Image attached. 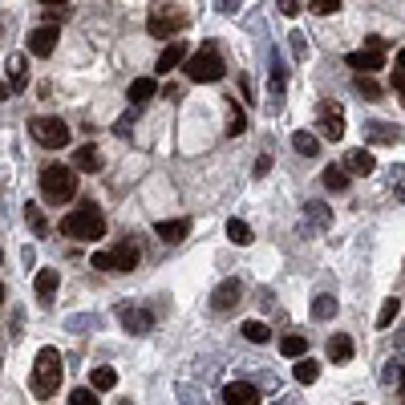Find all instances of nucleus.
I'll return each instance as SVG.
<instances>
[{"label": "nucleus", "mask_w": 405, "mask_h": 405, "mask_svg": "<svg viewBox=\"0 0 405 405\" xmlns=\"http://www.w3.org/2000/svg\"><path fill=\"white\" fill-rule=\"evenodd\" d=\"M29 389L37 393V397H53V393L61 389V353L57 349H41L37 361H33V377H29Z\"/></svg>", "instance_id": "obj_1"}, {"label": "nucleus", "mask_w": 405, "mask_h": 405, "mask_svg": "<svg viewBox=\"0 0 405 405\" xmlns=\"http://www.w3.org/2000/svg\"><path fill=\"white\" fill-rule=\"evenodd\" d=\"M61 235H69V240H81V243H93L106 235V219H101V211L93 207V202H86L81 211H73V215L61 219Z\"/></svg>", "instance_id": "obj_2"}, {"label": "nucleus", "mask_w": 405, "mask_h": 405, "mask_svg": "<svg viewBox=\"0 0 405 405\" xmlns=\"http://www.w3.org/2000/svg\"><path fill=\"white\" fill-rule=\"evenodd\" d=\"M41 195L49 202H69L77 195V170L73 166H61V163H53L41 170Z\"/></svg>", "instance_id": "obj_3"}, {"label": "nucleus", "mask_w": 405, "mask_h": 405, "mask_svg": "<svg viewBox=\"0 0 405 405\" xmlns=\"http://www.w3.org/2000/svg\"><path fill=\"white\" fill-rule=\"evenodd\" d=\"M183 73H187L190 81H207V86H211V81H219V77L227 73V65H223L215 45H202L199 53H190V61H187Z\"/></svg>", "instance_id": "obj_4"}, {"label": "nucleus", "mask_w": 405, "mask_h": 405, "mask_svg": "<svg viewBox=\"0 0 405 405\" xmlns=\"http://www.w3.org/2000/svg\"><path fill=\"white\" fill-rule=\"evenodd\" d=\"M138 260H142L138 243H130V240H122L114 252H93V267L98 272H134Z\"/></svg>", "instance_id": "obj_5"}, {"label": "nucleus", "mask_w": 405, "mask_h": 405, "mask_svg": "<svg viewBox=\"0 0 405 405\" xmlns=\"http://www.w3.org/2000/svg\"><path fill=\"white\" fill-rule=\"evenodd\" d=\"M349 69H357L361 77H369V73H377V69H385V41L381 37H369L361 49H353L349 57Z\"/></svg>", "instance_id": "obj_6"}, {"label": "nucleus", "mask_w": 405, "mask_h": 405, "mask_svg": "<svg viewBox=\"0 0 405 405\" xmlns=\"http://www.w3.org/2000/svg\"><path fill=\"white\" fill-rule=\"evenodd\" d=\"M29 134H33L45 150H61L65 142H69V126H65L61 118H29Z\"/></svg>", "instance_id": "obj_7"}, {"label": "nucleus", "mask_w": 405, "mask_h": 405, "mask_svg": "<svg viewBox=\"0 0 405 405\" xmlns=\"http://www.w3.org/2000/svg\"><path fill=\"white\" fill-rule=\"evenodd\" d=\"M317 122H320V134L324 138H344V110H341V101H320L317 106Z\"/></svg>", "instance_id": "obj_8"}, {"label": "nucleus", "mask_w": 405, "mask_h": 405, "mask_svg": "<svg viewBox=\"0 0 405 405\" xmlns=\"http://www.w3.org/2000/svg\"><path fill=\"white\" fill-rule=\"evenodd\" d=\"M118 320H122V329L134 332V337H142V332L154 329V317L146 312V308H134V304H122V308H118Z\"/></svg>", "instance_id": "obj_9"}, {"label": "nucleus", "mask_w": 405, "mask_h": 405, "mask_svg": "<svg viewBox=\"0 0 405 405\" xmlns=\"http://www.w3.org/2000/svg\"><path fill=\"white\" fill-rule=\"evenodd\" d=\"M240 296H243V284H240V280H223V284L211 292V308H215V312H231V308L240 304Z\"/></svg>", "instance_id": "obj_10"}, {"label": "nucleus", "mask_w": 405, "mask_h": 405, "mask_svg": "<svg viewBox=\"0 0 405 405\" xmlns=\"http://www.w3.org/2000/svg\"><path fill=\"white\" fill-rule=\"evenodd\" d=\"M57 49V25H37L29 33V53L33 57H49Z\"/></svg>", "instance_id": "obj_11"}, {"label": "nucleus", "mask_w": 405, "mask_h": 405, "mask_svg": "<svg viewBox=\"0 0 405 405\" xmlns=\"http://www.w3.org/2000/svg\"><path fill=\"white\" fill-rule=\"evenodd\" d=\"M183 25H187V16H170L166 9H154V13H150V33H154V37L170 41V33H178Z\"/></svg>", "instance_id": "obj_12"}, {"label": "nucleus", "mask_w": 405, "mask_h": 405, "mask_svg": "<svg viewBox=\"0 0 405 405\" xmlns=\"http://www.w3.org/2000/svg\"><path fill=\"white\" fill-rule=\"evenodd\" d=\"M344 170L365 178V175L377 170V158H373V150H365V146H361V150H349V154H344Z\"/></svg>", "instance_id": "obj_13"}, {"label": "nucleus", "mask_w": 405, "mask_h": 405, "mask_svg": "<svg viewBox=\"0 0 405 405\" xmlns=\"http://www.w3.org/2000/svg\"><path fill=\"white\" fill-rule=\"evenodd\" d=\"M223 401L227 405H260V393L247 381H231L227 389H223Z\"/></svg>", "instance_id": "obj_14"}, {"label": "nucleus", "mask_w": 405, "mask_h": 405, "mask_svg": "<svg viewBox=\"0 0 405 405\" xmlns=\"http://www.w3.org/2000/svg\"><path fill=\"white\" fill-rule=\"evenodd\" d=\"M187 231H190V219H163V223L154 227V235H158L163 243H183Z\"/></svg>", "instance_id": "obj_15"}, {"label": "nucleus", "mask_w": 405, "mask_h": 405, "mask_svg": "<svg viewBox=\"0 0 405 405\" xmlns=\"http://www.w3.org/2000/svg\"><path fill=\"white\" fill-rule=\"evenodd\" d=\"M33 292H37V300L49 308V304H53V292H57V272H53V267H41L37 276H33Z\"/></svg>", "instance_id": "obj_16"}, {"label": "nucleus", "mask_w": 405, "mask_h": 405, "mask_svg": "<svg viewBox=\"0 0 405 405\" xmlns=\"http://www.w3.org/2000/svg\"><path fill=\"white\" fill-rule=\"evenodd\" d=\"M73 170H101V150L93 146V142H86V146H77L73 150Z\"/></svg>", "instance_id": "obj_17"}, {"label": "nucleus", "mask_w": 405, "mask_h": 405, "mask_svg": "<svg viewBox=\"0 0 405 405\" xmlns=\"http://www.w3.org/2000/svg\"><path fill=\"white\" fill-rule=\"evenodd\" d=\"M183 61H190V57H187V45H183V41H170V45L158 53V73H170V69H175V65H183Z\"/></svg>", "instance_id": "obj_18"}, {"label": "nucleus", "mask_w": 405, "mask_h": 405, "mask_svg": "<svg viewBox=\"0 0 405 405\" xmlns=\"http://www.w3.org/2000/svg\"><path fill=\"white\" fill-rule=\"evenodd\" d=\"M329 361L332 365H349V361H353V341H349L344 332H332L329 337Z\"/></svg>", "instance_id": "obj_19"}, {"label": "nucleus", "mask_w": 405, "mask_h": 405, "mask_svg": "<svg viewBox=\"0 0 405 405\" xmlns=\"http://www.w3.org/2000/svg\"><path fill=\"white\" fill-rule=\"evenodd\" d=\"M154 93H158V86H154V77H134V81H130V89H126V98L134 101V110H138L142 101H150Z\"/></svg>", "instance_id": "obj_20"}, {"label": "nucleus", "mask_w": 405, "mask_h": 405, "mask_svg": "<svg viewBox=\"0 0 405 405\" xmlns=\"http://www.w3.org/2000/svg\"><path fill=\"white\" fill-rule=\"evenodd\" d=\"M280 353L292 357V361H304V357H308V337H304V332H288V337L280 341Z\"/></svg>", "instance_id": "obj_21"}, {"label": "nucleus", "mask_w": 405, "mask_h": 405, "mask_svg": "<svg viewBox=\"0 0 405 405\" xmlns=\"http://www.w3.org/2000/svg\"><path fill=\"white\" fill-rule=\"evenodd\" d=\"M4 73H9V89H13V93H21V89H25V81H29L25 57H9V61H4Z\"/></svg>", "instance_id": "obj_22"}, {"label": "nucleus", "mask_w": 405, "mask_h": 405, "mask_svg": "<svg viewBox=\"0 0 405 405\" xmlns=\"http://www.w3.org/2000/svg\"><path fill=\"white\" fill-rule=\"evenodd\" d=\"M292 146H296V154H304V158H320V142H317V134H308V130H296V134H292Z\"/></svg>", "instance_id": "obj_23"}, {"label": "nucleus", "mask_w": 405, "mask_h": 405, "mask_svg": "<svg viewBox=\"0 0 405 405\" xmlns=\"http://www.w3.org/2000/svg\"><path fill=\"white\" fill-rule=\"evenodd\" d=\"M337 308H341V304H337V296L320 292L317 300H312V317H317V320H332V317H337Z\"/></svg>", "instance_id": "obj_24"}, {"label": "nucleus", "mask_w": 405, "mask_h": 405, "mask_svg": "<svg viewBox=\"0 0 405 405\" xmlns=\"http://www.w3.org/2000/svg\"><path fill=\"white\" fill-rule=\"evenodd\" d=\"M292 373H296V381H300V385H312V381L320 377V365L312 361V357H304V361H296V369H292Z\"/></svg>", "instance_id": "obj_25"}, {"label": "nucleus", "mask_w": 405, "mask_h": 405, "mask_svg": "<svg viewBox=\"0 0 405 405\" xmlns=\"http://www.w3.org/2000/svg\"><path fill=\"white\" fill-rule=\"evenodd\" d=\"M365 130L373 134V142H397V138H401V130L389 126V122H369Z\"/></svg>", "instance_id": "obj_26"}, {"label": "nucleus", "mask_w": 405, "mask_h": 405, "mask_svg": "<svg viewBox=\"0 0 405 405\" xmlns=\"http://www.w3.org/2000/svg\"><path fill=\"white\" fill-rule=\"evenodd\" d=\"M89 381H93V389H101V393L114 389V385H118V369L101 365V369H93V377H89Z\"/></svg>", "instance_id": "obj_27"}, {"label": "nucleus", "mask_w": 405, "mask_h": 405, "mask_svg": "<svg viewBox=\"0 0 405 405\" xmlns=\"http://www.w3.org/2000/svg\"><path fill=\"white\" fill-rule=\"evenodd\" d=\"M243 337H247V341H252V344H264L267 341V337H272V332H267V324H264V320H243Z\"/></svg>", "instance_id": "obj_28"}, {"label": "nucleus", "mask_w": 405, "mask_h": 405, "mask_svg": "<svg viewBox=\"0 0 405 405\" xmlns=\"http://www.w3.org/2000/svg\"><path fill=\"white\" fill-rule=\"evenodd\" d=\"M227 240L240 243V247H247V243H252V227H247L243 219H231V223H227Z\"/></svg>", "instance_id": "obj_29"}, {"label": "nucleus", "mask_w": 405, "mask_h": 405, "mask_svg": "<svg viewBox=\"0 0 405 405\" xmlns=\"http://www.w3.org/2000/svg\"><path fill=\"white\" fill-rule=\"evenodd\" d=\"M320 183H324L329 190H344V187H349V175H344L341 166H329V170L320 175Z\"/></svg>", "instance_id": "obj_30"}, {"label": "nucleus", "mask_w": 405, "mask_h": 405, "mask_svg": "<svg viewBox=\"0 0 405 405\" xmlns=\"http://www.w3.org/2000/svg\"><path fill=\"white\" fill-rule=\"evenodd\" d=\"M25 223H29L33 231H37V235H45V227H49V223H45V215H41L33 202H25Z\"/></svg>", "instance_id": "obj_31"}, {"label": "nucleus", "mask_w": 405, "mask_h": 405, "mask_svg": "<svg viewBox=\"0 0 405 405\" xmlns=\"http://www.w3.org/2000/svg\"><path fill=\"white\" fill-rule=\"evenodd\" d=\"M227 130H231V138H235V134H243V130H247V114H243L240 106H231V118H227Z\"/></svg>", "instance_id": "obj_32"}, {"label": "nucleus", "mask_w": 405, "mask_h": 405, "mask_svg": "<svg viewBox=\"0 0 405 405\" xmlns=\"http://www.w3.org/2000/svg\"><path fill=\"white\" fill-rule=\"evenodd\" d=\"M393 320H397V300H385L377 312V329H389Z\"/></svg>", "instance_id": "obj_33"}, {"label": "nucleus", "mask_w": 405, "mask_h": 405, "mask_svg": "<svg viewBox=\"0 0 405 405\" xmlns=\"http://www.w3.org/2000/svg\"><path fill=\"white\" fill-rule=\"evenodd\" d=\"M304 9H312V13H317V16H332V13H337V9H341V0H308Z\"/></svg>", "instance_id": "obj_34"}, {"label": "nucleus", "mask_w": 405, "mask_h": 405, "mask_svg": "<svg viewBox=\"0 0 405 405\" xmlns=\"http://www.w3.org/2000/svg\"><path fill=\"white\" fill-rule=\"evenodd\" d=\"M353 86H357V93H361V98H381V86L373 81V77H357Z\"/></svg>", "instance_id": "obj_35"}, {"label": "nucleus", "mask_w": 405, "mask_h": 405, "mask_svg": "<svg viewBox=\"0 0 405 405\" xmlns=\"http://www.w3.org/2000/svg\"><path fill=\"white\" fill-rule=\"evenodd\" d=\"M308 215L317 219V227H332V215H329V207H320V202H308Z\"/></svg>", "instance_id": "obj_36"}, {"label": "nucleus", "mask_w": 405, "mask_h": 405, "mask_svg": "<svg viewBox=\"0 0 405 405\" xmlns=\"http://www.w3.org/2000/svg\"><path fill=\"white\" fill-rule=\"evenodd\" d=\"M69 405H98V389H93V385H89V389H73Z\"/></svg>", "instance_id": "obj_37"}, {"label": "nucleus", "mask_w": 405, "mask_h": 405, "mask_svg": "<svg viewBox=\"0 0 405 405\" xmlns=\"http://www.w3.org/2000/svg\"><path fill=\"white\" fill-rule=\"evenodd\" d=\"M292 53H296V57H300V61H304V57H308V41H304V33H292Z\"/></svg>", "instance_id": "obj_38"}, {"label": "nucleus", "mask_w": 405, "mask_h": 405, "mask_svg": "<svg viewBox=\"0 0 405 405\" xmlns=\"http://www.w3.org/2000/svg\"><path fill=\"white\" fill-rule=\"evenodd\" d=\"M393 170H397V175H393V195L405 199V166H393Z\"/></svg>", "instance_id": "obj_39"}, {"label": "nucleus", "mask_w": 405, "mask_h": 405, "mask_svg": "<svg viewBox=\"0 0 405 405\" xmlns=\"http://www.w3.org/2000/svg\"><path fill=\"white\" fill-rule=\"evenodd\" d=\"M267 170H272V154H260V158H255V178H264Z\"/></svg>", "instance_id": "obj_40"}, {"label": "nucleus", "mask_w": 405, "mask_h": 405, "mask_svg": "<svg viewBox=\"0 0 405 405\" xmlns=\"http://www.w3.org/2000/svg\"><path fill=\"white\" fill-rule=\"evenodd\" d=\"M272 86H276V98L284 93V86H288V73H284V65H276V77H272Z\"/></svg>", "instance_id": "obj_41"}, {"label": "nucleus", "mask_w": 405, "mask_h": 405, "mask_svg": "<svg viewBox=\"0 0 405 405\" xmlns=\"http://www.w3.org/2000/svg\"><path fill=\"white\" fill-rule=\"evenodd\" d=\"M276 9H280L284 16H300V4H296V0H280Z\"/></svg>", "instance_id": "obj_42"}, {"label": "nucleus", "mask_w": 405, "mask_h": 405, "mask_svg": "<svg viewBox=\"0 0 405 405\" xmlns=\"http://www.w3.org/2000/svg\"><path fill=\"white\" fill-rule=\"evenodd\" d=\"M130 122H134V110H130V114L122 118V122H118V134H130Z\"/></svg>", "instance_id": "obj_43"}, {"label": "nucleus", "mask_w": 405, "mask_h": 405, "mask_svg": "<svg viewBox=\"0 0 405 405\" xmlns=\"http://www.w3.org/2000/svg\"><path fill=\"white\" fill-rule=\"evenodd\" d=\"M393 86H397V93H401V101H405V81H393Z\"/></svg>", "instance_id": "obj_44"}, {"label": "nucleus", "mask_w": 405, "mask_h": 405, "mask_svg": "<svg viewBox=\"0 0 405 405\" xmlns=\"http://www.w3.org/2000/svg\"><path fill=\"white\" fill-rule=\"evenodd\" d=\"M401 389H405V373H401Z\"/></svg>", "instance_id": "obj_45"}, {"label": "nucleus", "mask_w": 405, "mask_h": 405, "mask_svg": "<svg viewBox=\"0 0 405 405\" xmlns=\"http://www.w3.org/2000/svg\"><path fill=\"white\" fill-rule=\"evenodd\" d=\"M357 405H365V401H357Z\"/></svg>", "instance_id": "obj_46"}]
</instances>
